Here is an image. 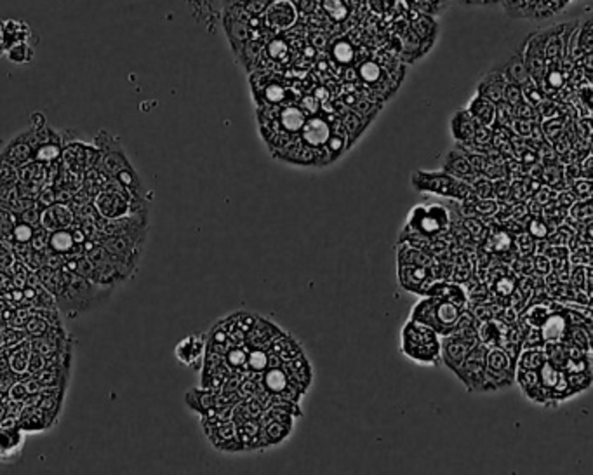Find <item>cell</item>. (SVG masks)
<instances>
[{
    "label": "cell",
    "instance_id": "14",
    "mask_svg": "<svg viewBox=\"0 0 593 475\" xmlns=\"http://www.w3.org/2000/svg\"><path fill=\"white\" fill-rule=\"evenodd\" d=\"M30 27L23 21L16 20H7L4 23H0V35H2L4 46H6V51L14 44H20V42H28V37H30Z\"/></svg>",
    "mask_w": 593,
    "mask_h": 475
},
{
    "label": "cell",
    "instance_id": "12",
    "mask_svg": "<svg viewBox=\"0 0 593 475\" xmlns=\"http://www.w3.org/2000/svg\"><path fill=\"white\" fill-rule=\"evenodd\" d=\"M96 209L101 216L108 219H121L128 216L129 202L125 197H122L118 192L104 190L96 199Z\"/></svg>",
    "mask_w": 593,
    "mask_h": 475
},
{
    "label": "cell",
    "instance_id": "15",
    "mask_svg": "<svg viewBox=\"0 0 593 475\" xmlns=\"http://www.w3.org/2000/svg\"><path fill=\"white\" fill-rule=\"evenodd\" d=\"M296 21V9L287 0H275L268 9V23L278 28L291 27Z\"/></svg>",
    "mask_w": 593,
    "mask_h": 475
},
{
    "label": "cell",
    "instance_id": "37",
    "mask_svg": "<svg viewBox=\"0 0 593 475\" xmlns=\"http://www.w3.org/2000/svg\"><path fill=\"white\" fill-rule=\"evenodd\" d=\"M0 56H6V46H4L2 35H0Z\"/></svg>",
    "mask_w": 593,
    "mask_h": 475
},
{
    "label": "cell",
    "instance_id": "20",
    "mask_svg": "<svg viewBox=\"0 0 593 475\" xmlns=\"http://www.w3.org/2000/svg\"><path fill=\"white\" fill-rule=\"evenodd\" d=\"M515 381L519 383L520 390L524 392L527 399L541 387L540 376H538V371H529V369H520L515 368Z\"/></svg>",
    "mask_w": 593,
    "mask_h": 475
},
{
    "label": "cell",
    "instance_id": "22",
    "mask_svg": "<svg viewBox=\"0 0 593 475\" xmlns=\"http://www.w3.org/2000/svg\"><path fill=\"white\" fill-rule=\"evenodd\" d=\"M6 56L11 63H16V64L30 63V61L34 60V48H32L28 42H20V44L11 46V48L6 51Z\"/></svg>",
    "mask_w": 593,
    "mask_h": 475
},
{
    "label": "cell",
    "instance_id": "9",
    "mask_svg": "<svg viewBox=\"0 0 593 475\" xmlns=\"http://www.w3.org/2000/svg\"><path fill=\"white\" fill-rule=\"evenodd\" d=\"M479 343V341H477ZM475 341H466L456 336H440V361L447 366L451 371H456L468 352L475 347Z\"/></svg>",
    "mask_w": 593,
    "mask_h": 475
},
{
    "label": "cell",
    "instance_id": "1",
    "mask_svg": "<svg viewBox=\"0 0 593 475\" xmlns=\"http://www.w3.org/2000/svg\"><path fill=\"white\" fill-rule=\"evenodd\" d=\"M96 145L97 152L101 157V167L103 171L110 176L111 179L118 183L124 190H129L132 195L139 197L143 195V183H141L139 174L132 164L129 162L128 153L122 149L118 139L114 136L107 135V131H100L96 135Z\"/></svg>",
    "mask_w": 593,
    "mask_h": 475
},
{
    "label": "cell",
    "instance_id": "7",
    "mask_svg": "<svg viewBox=\"0 0 593 475\" xmlns=\"http://www.w3.org/2000/svg\"><path fill=\"white\" fill-rule=\"evenodd\" d=\"M205 347H207V334H191L176 345L175 354L182 364L200 369V364L204 362Z\"/></svg>",
    "mask_w": 593,
    "mask_h": 475
},
{
    "label": "cell",
    "instance_id": "27",
    "mask_svg": "<svg viewBox=\"0 0 593 475\" xmlns=\"http://www.w3.org/2000/svg\"><path fill=\"white\" fill-rule=\"evenodd\" d=\"M71 246H74V235L67 230H57L50 237V247L57 253H68Z\"/></svg>",
    "mask_w": 593,
    "mask_h": 475
},
{
    "label": "cell",
    "instance_id": "26",
    "mask_svg": "<svg viewBox=\"0 0 593 475\" xmlns=\"http://www.w3.org/2000/svg\"><path fill=\"white\" fill-rule=\"evenodd\" d=\"M562 371L553 368L552 364H548V362H545L543 366H541L540 369H538V376H540V383L541 387L547 388V390L552 392L553 388H555L557 381H559V376Z\"/></svg>",
    "mask_w": 593,
    "mask_h": 475
},
{
    "label": "cell",
    "instance_id": "6",
    "mask_svg": "<svg viewBox=\"0 0 593 475\" xmlns=\"http://www.w3.org/2000/svg\"><path fill=\"white\" fill-rule=\"evenodd\" d=\"M25 446V434L16 422L0 423V462L13 463L20 458Z\"/></svg>",
    "mask_w": 593,
    "mask_h": 475
},
{
    "label": "cell",
    "instance_id": "25",
    "mask_svg": "<svg viewBox=\"0 0 593 475\" xmlns=\"http://www.w3.org/2000/svg\"><path fill=\"white\" fill-rule=\"evenodd\" d=\"M30 361H32V355L30 352L23 347H18L16 352H14L13 355L9 357V368L14 371V373L21 374L25 373V371L30 369Z\"/></svg>",
    "mask_w": 593,
    "mask_h": 475
},
{
    "label": "cell",
    "instance_id": "3",
    "mask_svg": "<svg viewBox=\"0 0 593 475\" xmlns=\"http://www.w3.org/2000/svg\"><path fill=\"white\" fill-rule=\"evenodd\" d=\"M515 381V364L510 361L508 355L500 347H493L487 350L486 373H484L482 394L489 392H501L512 387Z\"/></svg>",
    "mask_w": 593,
    "mask_h": 475
},
{
    "label": "cell",
    "instance_id": "34",
    "mask_svg": "<svg viewBox=\"0 0 593 475\" xmlns=\"http://www.w3.org/2000/svg\"><path fill=\"white\" fill-rule=\"evenodd\" d=\"M529 232L534 237H538V239H543V237L548 235V226L543 221H540V219H534L529 225Z\"/></svg>",
    "mask_w": 593,
    "mask_h": 475
},
{
    "label": "cell",
    "instance_id": "23",
    "mask_svg": "<svg viewBox=\"0 0 593 475\" xmlns=\"http://www.w3.org/2000/svg\"><path fill=\"white\" fill-rule=\"evenodd\" d=\"M566 380L574 395L583 394L592 385V371H587V373H566Z\"/></svg>",
    "mask_w": 593,
    "mask_h": 475
},
{
    "label": "cell",
    "instance_id": "31",
    "mask_svg": "<svg viewBox=\"0 0 593 475\" xmlns=\"http://www.w3.org/2000/svg\"><path fill=\"white\" fill-rule=\"evenodd\" d=\"M360 75H362L364 81L374 82V81H378L379 75H381V70H379L378 64L365 63V64H362V68H360Z\"/></svg>",
    "mask_w": 593,
    "mask_h": 475
},
{
    "label": "cell",
    "instance_id": "36",
    "mask_svg": "<svg viewBox=\"0 0 593 475\" xmlns=\"http://www.w3.org/2000/svg\"><path fill=\"white\" fill-rule=\"evenodd\" d=\"M550 84H552L553 88H559V85L562 84V75H560L559 71H553V74L550 75Z\"/></svg>",
    "mask_w": 593,
    "mask_h": 475
},
{
    "label": "cell",
    "instance_id": "8",
    "mask_svg": "<svg viewBox=\"0 0 593 475\" xmlns=\"http://www.w3.org/2000/svg\"><path fill=\"white\" fill-rule=\"evenodd\" d=\"M399 282L407 293H414L418 296H423L425 291L435 282L432 268H423V266L399 265Z\"/></svg>",
    "mask_w": 593,
    "mask_h": 475
},
{
    "label": "cell",
    "instance_id": "28",
    "mask_svg": "<svg viewBox=\"0 0 593 475\" xmlns=\"http://www.w3.org/2000/svg\"><path fill=\"white\" fill-rule=\"evenodd\" d=\"M282 122L289 131H298L305 125V117H303V111H299L298 108H287L282 113Z\"/></svg>",
    "mask_w": 593,
    "mask_h": 475
},
{
    "label": "cell",
    "instance_id": "10",
    "mask_svg": "<svg viewBox=\"0 0 593 475\" xmlns=\"http://www.w3.org/2000/svg\"><path fill=\"white\" fill-rule=\"evenodd\" d=\"M465 307L451 303V301H444L435 298V307H433V319H435V327L433 329L440 334V336H447L451 331L456 327L459 317L465 312Z\"/></svg>",
    "mask_w": 593,
    "mask_h": 475
},
{
    "label": "cell",
    "instance_id": "16",
    "mask_svg": "<svg viewBox=\"0 0 593 475\" xmlns=\"http://www.w3.org/2000/svg\"><path fill=\"white\" fill-rule=\"evenodd\" d=\"M71 221H74V216L64 206H53L42 214V225L46 230H53V232L64 230L71 225Z\"/></svg>",
    "mask_w": 593,
    "mask_h": 475
},
{
    "label": "cell",
    "instance_id": "17",
    "mask_svg": "<svg viewBox=\"0 0 593 475\" xmlns=\"http://www.w3.org/2000/svg\"><path fill=\"white\" fill-rule=\"evenodd\" d=\"M562 343L573 345V347L581 348L583 352L590 354L592 352V326H573L567 327L566 338Z\"/></svg>",
    "mask_w": 593,
    "mask_h": 475
},
{
    "label": "cell",
    "instance_id": "5",
    "mask_svg": "<svg viewBox=\"0 0 593 475\" xmlns=\"http://www.w3.org/2000/svg\"><path fill=\"white\" fill-rule=\"evenodd\" d=\"M409 225L412 230L419 232L421 235H437V233L444 232L449 225V214L444 207L433 206L430 209L419 206L411 212Z\"/></svg>",
    "mask_w": 593,
    "mask_h": 475
},
{
    "label": "cell",
    "instance_id": "4",
    "mask_svg": "<svg viewBox=\"0 0 593 475\" xmlns=\"http://www.w3.org/2000/svg\"><path fill=\"white\" fill-rule=\"evenodd\" d=\"M487 350H489V348L484 347L482 343H477L475 347L468 352V355H466L465 361L461 362V366L454 371L456 378L463 385H465L466 390L470 392L482 390L484 373H486Z\"/></svg>",
    "mask_w": 593,
    "mask_h": 475
},
{
    "label": "cell",
    "instance_id": "35",
    "mask_svg": "<svg viewBox=\"0 0 593 475\" xmlns=\"http://www.w3.org/2000/svg\"><path fill=\"white\" fill-rule=\"evenodd\" d=\"M266 98L272 99V102H278V99L284 98V91H282L278 85H270V88L266 89Z\"/></svg>",
    "mask_w": 593,
    "mask_h": 475
},
{
    "label": "cell",
    "instance_id": "30",
    "mask_svg": "<svg viewBox=\"0 0 593 475\" xmlns=\"http://www.w3.org/2000/svg\"><path fill=\"white\" fill-rule=\"evenodd\" d=\"M324 9L327 11V13L331 14V16L334 18L336 21L343 20V18H345V14H346V7H345V4L341 2V0H325Z\"/></svg>",
    "mask_w": 593,
    "mask_h": 475
},
{
    "label": "cell",
    "instance_id": "2",
    "mask_svg": "<svg viewBox=\"0 0 593 475\" xmlns=\"http://www.w3.org/2000/svg\"><path fill=\"white\" fill-rule=\"evenodd\" d=\"M400 352L421 366L440 364V334L432 327L407 319L400 329Z\"/></svg>",
    "mask_w": 593,
    "mask_h": 475
},
{
    "label": "cell",
    "instance_id": "18",
    "mask_svg": "<svg viewBox=\"0 0 593 475\" xmlns=\"http://www.w3.org/2000/svg\"><path fill=\"white\" fill-rule=\"evenodd\" d=\"M545 362H547V357H545L543 348H524V350H520L515 368L538 371Z\"/></svg>",
    "mask_w": 593,
    "mask_h": 475
},
{
    "label": "cell",
    "instance_id": "19",
    "mask_svg": "<svg viewBox=\"0 0 593 475\" xmlns=\"http://www.w3.org/2000/svg\"><path fill=\"white\" fill-rule=\"evenodd\" d=\"M515 287H517V280L513 279V277L503 275L496 280V282H494V287L489 291L491 298H494L498 303L503 305V307L506 308L510 303V296L513 294Z\"/></svg>",
    "mask_w": 593,
    "mask_h": 475
},
{
    "label": "cell",
    "instance_id": "13",
    "mask_svg": "<svg viewBox=\"0 0 593 475\" xmlns=\"http://www.w3.org/2000/svg\"><path fill=\"white\" fill-rule=\"evenodd\" d=\"M559 303V301H557ZM567 320L566 314L562 310V303H559L557 310L553 312L552 315L545 320L543 326L540 327L541 338H543L545 343H562L564 338H566L567 333Z\"/></svg>",
    "mask_w": 593,
    "mask_h": 475
},
{
    "label": "cell",
    "instance_id": "11",
    "mask_svg": "<svg viewBox=\"0 0 593 475\" xmlns=\"http://www.w3.org/2000/svg\"><path fill=\"white\" fill-rule=\"evenodd\" d=\"M423 296L428 298H439V300L451 301V303L459 305V307H468V294H466L463 284L458 282H447V280H435L428 289L425 291ZM421 296V298H423Z\"/></svg>",
    "mask_w": 593,
    "mask_h": 475
},
{
    "label": "cell",
    "instance_id": "32",
    "mask_svg": "<svg viewBox=\"0 0 593 475\" xmlns=\"http://www.w3.org/2000/svg\"><path fill=\"white\" fill-rule=\"evenodd\" d=\"M334 56L338 57L339 61H343V63H346V61H350L353 57V49L350 48L348 42H339L334 48Z\"/></svg>",
    "mask_w": 593,
    "mask_h": 475
},
{
    "label": "cell",
    "instance_id": "21",
    "mask_svg": "<svg viewBox=\"0 0 593 475\" xmlns=\"http://www.w3.org/2000/svg\"><path fill=\"white\" fill-rule=\"evenodd\" d=\"M305 128V139L308 143H312V145H322V143H325L329 139V128L325 125V122L322 121H310L308 124L303 125Z\"/></svg>",
    "mask_w": 593,
    "mask_h": 475
},
{
    "label": "cell",
    "instance_id": "33",
    "mask_svg": "<svg viewBox=\"0 0 593 475\" xmlns=\"http://www.w3.org/2000/svg\"><path fill=\"white\" fill-rule=\"evenodd\" d=\"M534 270H536L538 275H541V277L548 275L550 270H552V263H550V258L543 256V254H538L536 260H534Z\"/></svg>",
    "mask_w": 593,
    "mask_h": 475
},
{
    "label": "cell",
    "instance_id": "29",
    "mask_svg": "<svg viewBox=\"0 0 593 475\" xmlns=\"http://www.w3.org/2000/svg\"><path fill=\"white\" fill-rule=\"evenodd\" d=\"M453 132L459 139H466L473 135L472 124H470V117L465 111H459L456 115V121H453Z\"/></svg>",
    "mask_w": 593,
    "mask_h": 475
},
{
    "label": "cell",
    "instance_id": "24",
    "mask_svg": "<svg viewBox=\"0 0 593 475\" xmlns=\"http://www.w3.org/2000/svg\"><path fill=\"white\" fill-rule=\"evenodd\" d=\"M18 183V171L9 162L0 160V192L7 193Z\"/></svg>",
    "mask_w": 593,
    "mask_h": 475
}]
</instances>
